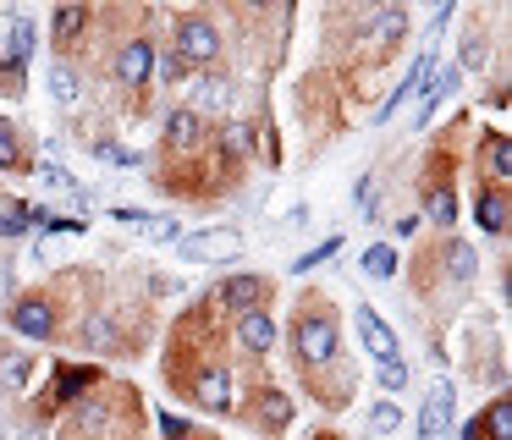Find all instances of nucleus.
I'll use <instances>...</instances> for the list:
<instances>
[{
    "instance_id": "obj_1",
    "label": "nucleus",
    "mask_w": 512,
    "mask_h": 440,
    "mask_svg": "<svg viewBox=\"0 0 512 440\" xmlns=\"http://www.w3.org/2000/svg\"><path fill=\"white\" fill-rule=\"evenodd\" d=\"M221 55V33H215V22L204 17H177V61H215Z\"/></svg>"
},
{
    "instance_id": "obj_2",
    "label": "nucleus",
    "mask_w": 512,
    "mask_h": 440,
    "mask_svg": "<svg viewBox=\"0 0 512 440\" xmlns=\"http://www.w3.org/2000/svg\"><path fill=\"white\" fill-rule=\"evenodd\" d=\"M298 358L303 363H331L336 358V319L331 314H303L298 319Z\"/></svg>"
},
{
    "instance_id": "obj_3",
    "label": "nucleus",
    "mask_w": 512,
    "mask_h": 440,
    "mask_svg": "<svg viewBox=\"0 0 512 440\" xmlns=\"http://www.w3.org/2000/svg\"><path fill=\"white\" fill-rule=\"evenodd\" d=\"M149 72H155V44L149 39L122 44V55H116V77H122V88H144Z\"/></svg>"
},
{
    "instance_id": "obj_4",
    "label": "nucleus",
    "mask_w": 512,
    "mask_h": 440,
    "mask_svg": "<svg viewBox=\"0 0 512 440\" xmlns=\"http://www.w3.org/2000/svg\"><path fill=\"white\" fill-rule=\"evenodd\" d=\"M446 424H452V385H435L430 396H424V413H419V435L424 440H441Z\"/></svg>"
},
{
    "instance_id": "obj_5",
    "label": "nucleus",
    "mask_w": 512,
    "mask_h": 440,
    "mask_svg": "<svg viewBox=\"0 0 512 440\" xmlns=\"http://www.w3.org/2000/svg\"><path fill=\"white\" fill-rule=\"evenodd\" d=\"M358 330H364V347L375 352V363H397V336L386 330V319L375 308H358Z\"/></svg>"
},
{
    "instance_id": "obj_6",
    "label": "nucleus",
    "mask_w": 512,
    "mask_h": 440,
    "mask_svg": "<svg viewBox=\"0 0 512 440\" xmlns=\"http://www.w3.org/2000/svg\"><path fill=\"white\" fill-rule=\"evenodd\" d=\"M28 55H34V22L12 17V28H6V39H0V66H6V72H17Z\"/></svg>"
},
{
    "instance_id": "obj_7",
    "label": "nucleus",
    "mask_w": 512,
    "mask_h": 440,
    "mask_svg": "<svg viewBox=\"0 0 512 440\" xmlns=\"http://www.w3.org/2000/svg\"><path fill=\"white\" fill-rule=\"evenodd\" d=\"M237 341H243L248 352H270L276 347V319H270L265 308H248V314L237 319Z\"/></svg>"
},
{
    "instance_id": "obj_8",
    "label": "nucleus",
    "mask_w": 512,
    "mask_h": 440,
    "mask_svg": "<svg viewBox=\"0 0 512 440\" xmlns=\"http://www.w3.org/2000/svg\"><path fill=\"white\" fill-rule=\"evenodd\" d=\"M265 292H270V286L259 281V275H232V281H221V303L226 308H243V314L265 303Z\"/></svg>"
},
{
    "instance_id": "obj_9",
    "label": "nucleus",
    "mask_w": 512,
    "mask_h": 440,
    "mask_svg": "<svg viewBox=\"0 0 512 440\" xmlns=\"http://www.w3.org/2000/svg\"><path fill=\"white\" fill-rule=\"evenodd\" d=\"M237 231H204V237H188L182 242V253L188 259H226V253H237Z\"/></svg>"
},
{
    "instance_id": "obj_10",
    "label": "nucleus",
    "mask_w": 512,
    "mask_h": 440,
    "mask_svg": "<svg viewBox=\"0 0 512 440\" xmlns=\"http://www.w3.org/2000/svg\"><path fill=\"white\" fill-rule=\"evenodd\" d=\"M474 215H479V226H485L490 237H501V231H507V193H501V187H485L479 204H474Z\"/></svg>"
},
{
    "instance_id": "obj_11",
    "label": "nucleus",
    "mask_w": 512,
    "mask_h": 440,
    "mask_svg": "<svg viewBox=\"0 0 512 440\" xmlns=\"http://www.w3.org/2000/svg\"><path fill=\"white\" fill-rule=\"evenodd\" d=\"M452 88H457V66H430V77H424V88H419V94H424V110H419V121L430 116V110L441 105V99L452 94Z\"/></svg>"
},
{
    "instance_id": "obj_12",
    "label": "nucleus",
    "mask_w": 512,
    "mask_h": 440,
    "mask_svg": "<svg viewBox=\"0 0 512 440\" xmlns=\"http://www.w3.org/2000/svg\"><path fill=\"white\" fill-rule=\"evenodd\" d=\"M12 325L23 330V336H50V308L39 303V297H23V303L12 308Z\"/></svg>"
},
{
    "instance_id": "obj_13",
    "label": "nucleus",
    "mask_w": 512,
    "mask_h": 440,
    "mask_svg": "<svg viewBox=\"0 0 512 440\" xmlns=\"http://www.w3.org/2000/svg\"><path fill=\"white\" fill-rule=\"evenodd\" d=\"M166 138L177 143V149H193V143L204 138L199 116H193V110H171V121H166Z\"/></svg>"
},
{
    "instance_id": "obj_14",
    "label": "nucleus",
    "mask_w": 512,
    "mask_h": 440,
    "mask_svg": "<svg viewBox=\"0 0 512 440\" xmlns=\"http://www.w3.org/2000/svg\"><path fill=\"white\" fill-rule=\"evenodd\" d=\"M199 402H204V407H226V402H232V380H226L221 369L199 374Z\"/></svg>"
},
{
    "instance_id": "obj_15",
    "label": "nucleus",
    "mask_w": 512,
    "mask_h": 440,
    "mask_svg": "<svg viewBox=\"0 0 512 440\" xmlns=\"http://www.w3.org/2000/svg\"><path fill=\"white\" fill-rule=\"evenodd\" d=\"M364 270L375 275V281H391V275H397V248H391V242H375V248L364 253Z\"/></svg>"
},
{
    "instance_id": "obj_16",
    "label": "nucleus",
    "mask_w": 512,
    "mask_h": 440,
    "mask_svg": "<svg viewBox=\"0 0 512 440\" xmlns=\"http://www.w3.org/2000/svg\"><path fill=\"white\" fill-rule=\"evenodd\" d=\"M83 28H89V6H61L56 11V39L61 44H72Z\"/></svg>"
},
{
    "instance_id": "obj_17",
    "label": "nucleus",
    "mask_w": 512,
    "mask_h": 440,
    "mask_svg": "<svg viewBox=\"0 0 512 440\" xmlns=\"http://www.w3.org/2000/svg\"><path fill=\"white\" fill-rule=\"evenodd\" d=\"M254 127H243V121H232V127H221V149L232 154V160H243L248 149H254V138H248Z\"/></svg>"
},
{
    "instance_id": "obj_18",
    "label": "nucleus",
    "mask_w": 512,
    "mask_h": 440,
    "mask_svg": "<svg viewBox=\"0 0 512 440\" xmlns=\"http://www.w3.org/2000/svg\"><path fill=\"white\" fill-rule=\"evenodd\" d=\"M50 94H56L61 105H72V99H78V72H72V66H50Z\"/></svg>"
},
{
    "instance_id": "obj_19",
    "label": "nucleus",
    "mask_w": 512,
    "mask_h": 440,
    "mask_svg": "<svg viewBox=\"0 0 512 440\" xmlns=\"http://www.w3.org/2000/svg\"><path fill=\"white\" fill-rule=\"evenodd\" d=\"M28 374H34V358H28V352H12V358L0 363V380L12 385V391H17V385H28Z\"/></svg>"
},
{
    "instance_id": "obj_20",
    "label": "nucleus",
    "mask_w": 512,
    "mask_h": 440,
    "mask_svg": "<svg viewBox=\"0 0 512 440\" xmlns=\"http://www.w3.org/2000/svg\"><path fill=\"white\" fill-rule=\"evenodd\" d=\"M369 429H375V435H391V429H402V407H397V402L369 407Z\"/></svg>"
},
{
    "instance_id": "obj_21",
    "label": "nucleus",
    "mask_w": 512,
    "mask_h": 440,
    "mask_svg": "<svg viewBox=\"0 0 512 440\" xmlns=\"http://www.w3.org/2000/svg\"><path fill=\"white\" fill-rule=\"evenodd\" d=\"M259 418H265L270 429H281V424H287V418H292L287 396H276V391H270V402H259Z\"/></svg>"
},
{
    "instance_id": "obj_22",
    "label": "nucleus",
    "mask_w": 512,
    "mask_h": 440,
    "mask_svg": "<svg viewBox=\"0 0 512 440\" xmlns=\"http://www.w3.org/2000/svg\"><path fill=\"white\" fill-rule=\"evenodd\" d=\"M452 215H457V198L446 193V187H441V193H430V220H435V226H452Z\"/></svg>"
},
{
    "instance_id": "obj_23",
    "label": "nucleus",
    "mask_w": 512,
    "mask_h": 440,
    "mask_svg": "<svg viewBox=\"0 0 512 440\" xmlns=\"http://www.w3.org/2000/svg\"><path fill=\"white\" fill-rule=\"evenodd\" d=\"M507 171H512V143L490 138V176H507Z\"/></svg>"
},
{
    "instance_id": "obj_24",
    "label": "nucleus",
    "mask_w": 512,
    "mask_h": 440,
    "mask_svg": "<svg viewBox=\"0 0 512 440\" xmlns=\"http://www.w3.org/2000/svg\"><path fill=\"white\" fill-rule=\"evenodd\" d=\"M490 435H496V440H512V402H496V407H490Z\"/></svg>"
},
{
    "instance_id": "obj_25",
    "label": "nucleus",
    "mask_w": 512,
    "mask_h": 440,
    "mask_svg": "<svg viewBox=\"0 0 512 440\" xmlns=\"http://www.w3.org/2000/svg\"><path fill=\"white\" fill-rule=\"evenodd\" d=\"M28 226V215L17 204H0V237H17V231Z\"/></svg>"
},
{
    "instance_id": "obj_26",
    "label": "nucleus",
    "mask_w": 512,
    "mask_h": 440,
    "mask_svg": "<svg viewBox=\"0 0 512 440\" xmlns=\"http://www.w3.org/2000/svg\"><path fill=\"white\" fill-rule=\"evenodd\" d=\"M380 385H386V391H402V385H408V363H380Z\"/></svg>"
},
{
    "instance_id": "obj_27",
    "label": "nucleus",
    "mask_w": 512,
    "mask_h": 440,
    "mask_svg": "<svg viewBox=\"0 0 512 440\" xmlns=\"http://www.w3.org/2000/svg\"><path fill=\"white\" fill-rule=\"evenodd\" d=\"M402 28H408V17H402V11H386V17L375 22V39H402Z\"/></svg>"
},
{
    "instance_id": "obj_28",
    "label": "nucleus",
    "mask_w": 512,
    "mask_h": 440,
    "mask_svg": "<svg viewBox=\"0 0 512 440\" xmlns=\"http://www.w3.org/2000/svg\"><path fill=\"white\" fill-rule=\"evenodd\" d=\"M89 380H94L89 369H67V374H61V385H56V391H61V396H78V391H83V385H89Z\"/></svg>"
},
{
    "instance_id": "obj_29",
    "label": "nucleus",
    "mask_w": 512,
    "mask_h": 440,
    "mask_svg": "<svg viewBox=\"0 0 512 440\" xmlns=\"http://www.w3.org/2000/svg\"><path fill=\"white\" fill-rule=\"evenodd\" d=\"M336 248H342V237H325L320 242V248H314V253H303V259H298V270H309V264H320V259H331V253Z\"/></svg>"
},
{
    "instance_id": "obj_30",
    "label": "nucleus",
    "mask_w": 512,
    "mask_h": 440,
    "mask_svg": "<svg viewBox=\"0 0 512 440\" xmlns=\"http://www.w3.org/2000/svg\"><path fill=\"white\" fill-rule=\"evenodd\" d=\"M452 275H457V281L474 275V253H468V248H452Z\"/></svg>"
},
{
    "instance_id": "obj_31",
    "label": "nucleus",
    "mask_w": 512,
    "mask_h": 440,
    "mask_svg": "<svg viewBox=\"0 0 512 440\" xmlns=\"http://www.w3.org/2000/svg\"><path fill=\"white\" fill-rule=\"evenodd\" d=\"M0 165H17V138H12L6 121H0Z\"/></svg>"
},
{
    "instance_id": "obj_32",
    "label": "nucleus",
    "mask_w": 512,
    "mask_h": 440,
    "mask_svg": "<svg viewBox=\"0 0 512 440\" xmlns=\"http://www.w3.org/2000/svg\"><path fill=\"white\" fill-rule=\"evenodd\" d=\"M485 55H490L485 39H468V44H463V61H468V66H485Z\"/></svg>"
},
{
    "instance_id": "obj_33",
    "label": "nucleus",
    "mask_w": 512,
    "mask_h": 440,
    "mask_svg": "<svg viewBox=\"0 0 512 440\" xmlns=\"http://www.w3.org/2000/svg\"><path fill=\"white\" fill-rule=\"evenodd\" d=\"M160 429H166L171 440H182V435H188V418H177V413H160Z\"/></svg>"
},
{
    "instance_id": "obj_34",
    "label": "nucleus",
    "mask_w": 512,
    "mask_h": 440,
    "mask_svg": "<svg viewBox=\"0 0 512 440\" xmlns=\"http://www.w3.org/2000/svg\"><path fill=\"white\" fill-rule=\"evenodd\" d=\"M182 72H188V66H182V61H177V50H171L166 61H160V77H166V83H177Z\"/></svg>"
},
{
    "instance_id": "obj_35",
    "label": "nucleus",
    "mask_w": 512,
    "mask_h": 440,
    "mask_svg": "<svg viewBox=\"0 0 512 440\" xmlns=\"http://www.w3.org/2000/svg\"><path fill=\"white\" fill-rule=\"evenodd\" d=\"M204 99H210V105H226V83H221V77H210V83H204Z\"/></svg>"
}]
</instances>
